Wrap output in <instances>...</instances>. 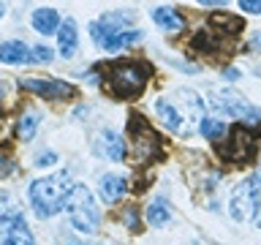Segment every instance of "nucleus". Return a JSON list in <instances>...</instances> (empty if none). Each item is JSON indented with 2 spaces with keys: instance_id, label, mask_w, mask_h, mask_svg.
<instances>
[{
  "instance_id": "nucleus-1",
  "label": "nucleus",
  "mask_w": 261,
  "mask_h": 245,
  "mask_svg": "<svg viewBox=\"0 0 261 245\" xmlns=\"http://www.w3.org/2000/svg\"><path fill=\"white\" fill-rule=\"evenodd\" d=\"M155 114L163 120V126L169 131H174L177 136H193L199 131L201 120H204V101L196 90H174L166 98L155 101Z\"/></svg>"
},
{
  "instance_id": "nucleus-2",
  "label": "nucleus",
  "mask_w": 261,
  "mask_h": 245,
  "mask_svg": "<svg viewBox=\"0 0 261 245\" xmlns=\"http://www.w3.org/2000/svg\"><path fill=\"white\" fill-rule=\"evenodd\" d=\"M152 77L150 63L142 60H114L103 65V90L114 101H136Z\"/></svg>"
},
{
  "instance_id": "nucleus-3",
  "label": "nucleus",
  "mask_w": 261,
  "mask_h": 245,
  "mask_svg": "<svg viewBox=\"0 0 261 245\" xmlns=\"http://www.w3.org/2000/svg\"><path fill=\"white\" fill-rule=\"evenodd\" d=\"M71 172H55L49 177H41V180H33L30 183V204H33V212L44 220V218H52L63 210V202L71 191Z\"/></svg>"
},
{
  "instance_id": "nucleus-4",
  "label": "nucleus",
  "mask_w": 261,
  "mask_h": 245,
  "mask_svg": "<svg viewBox=\"0 0 261 245\" xmlns=\"http://www.w3.org/2000/svg\"><path fill=\"white\" fill-rule=\"evenodd\" d=\"M63 210L68 212L71 226L79 234H95L98 226H101V212H98L95 196L87 185L73 183L68 196H65V202H63Z\"/></svg>"
},
{
  "instance_id": "nucleus-5",
  "label": "nucleus",
  "mask_w": 261,
  "mask_h": 245,
  "mask_svg": "<svg viewBox=\"0 0 261 245\" xmlns=\"http://www.w3.org/2000/svg\"><path fill=\"white\" fill-rule=\"evenodd\" d=\"M128 139H130V155L136 158L139 166L163 158V139L142 114H130L128 117Z\"/></svg>"
},
{
  "instance_id": "nucleus-6",
  "label": "nucleus",
  "mask_w": 261,
  "mask_h": 245,
  "mask_svg": "<svg viewBox=\"0 0 261 245\" xmlns=\"http://www.w3.org/2000/svg\"><path fill=\"white\" fill-rule=\"evenodd\" d=\"M258 128H248V126H234L228 131V136L223 139L218 147L220 158L234 163V166H248V163L256 161L258 155Z\"/></svg>"
},
{
  "instance_id": "nucleus-7",
  "label": "nucleus",
  "mask_w": 261,
  "mask_h": 245,
  "mask_svg": "<svg viewBox=\"0 0 261 245\" xmlns=\"http://www.w3.org/2000/svg\"><path fill=\"white\" fill-rule=\"evenodd\" d=\"M261 210V175H253L248 180L234 185L231 199H228V212L237 224L253 220Z\"/></svg>"
},
{
  "instance_id": "nucleus-8",
  "label": "nucleus",
  "mask_w": 261,
  "mask_h": 245,
  "mask_svg": "<svg viewBox=\"0 0 261 245\" xmlns=\"http://www.w3.org/2000/svg\"><path fill=\"white\" fill-rule=\"evenodd\" d=\"M19 87L28 93H36L46 101H73L79 98V87L63 79H19Z\"/></svg>"
},
{
  "instance_id": "nucleus-9",
  "label": "nucleus",
  "mask_w": 261,
  "mask_h": 245,
  "mask_svg": "<svg viewBox=\"0 0 261 245\" xmlns=\"http://www.w3.org/2000/svg\"><path fill=\"white\" fill-rule=\"evenodd\" d=\"M0 245H36L28 220L22 218L19 210L0 212Z\"/></svg>"
},
{
  "instance_id": "nucleus-10",
  "label": "nucleus",
  "mask_w": 261,
  "mask_h": 245,
  "mask_svg": "<svg viewBox=\"0 0 261 245\" xmlns=\"http://www.w3.org/2000/svg\"><path fill=\"white\" fill-rule=\"evenodd\" d=\"M215 109H220L223 114H231V117L242 120V122H261V109L250 106L240 93L234 90H220L215 98Z\"/></svg>"
},
{
  "instance_id": "nucleus-11",
  "label": "nucleus",
  "mask_w": 261,
  "mask_h": 245,
  "mask_svg": "<svg viewBox=\"0 0 261 245\" xmlns=\"http://www.w3.org/2000/svg\"><path fill=\"white\" fill-rule=\"evenodd\" d=\"M93 41L103 52H117V49L128 46V44H136L142 41V30H122V33H93Z\"/></svg>"
},
{
  "instance_id": "nucleus-12",
  "label": "nucleus",
  "mask_w": 261,
  "mask_h": 245,
  "mask_svg": "<svg viewBox=\"0 0 261 245\" xmlns=\"http://www.w3.org/2000/svg\"><path fill=\"white\" fill-rule=\"evenodd\" d=\"M125 147H128V142H122V136L114 134V131H101L98 139H95L98 155H103V158H109V161H122L125 158Z\"/></svg>"
},
{
  "instance_id": "nucleus-13",
  "label": "nucleus",
  "mask_w": 261,
  "mask_h": 245,
  "mask_svg": "<svg viewBox=\"0 0 261 245\" xmlns=\"http://www.w3.org/2000/svg\"><path fill=\"white\" fill-rule=\"evenodd\" d=\"M98 193H101V199L106 204L120 202L122 196L128 193V180L122 175H103L101 180H98Z\"/></svg>"
},
{
  "instance_id": "nucleus-14",
  "label": "nucleus",
  "mask_w": 261,
  "mask_h": 245,
  "mask_svg": "<svg viewBox=\"0 0 261 245\" xmlns=\"http://www.w3.org/2000/svg\"><path fill=\"white\" fill-rule=\"evenodd\" d=\"M76 46H79V33H76V22L71 16H65L57 28V49H60L63 57H73L76 55Z\"/></svg>"
},
{
  "instance_id": "nucleus-15",
  "label": "nucleus",
  "mask_w": 261,
  "mask_h": 245,
  "mask_svg": "<svg viewBox=\"0 0 261 245\" xmlns=\"http://www.w3.org/2000/svg\"><path fill=\"white\" fill-rule=\"evenodd\" d=\"M150 16H152V22L158 24L161 30H166V33H179L185 28V19H182V14H179L177 8L158 6V8H152V11H150Z\"/></svg>"
},
{
  "instance_id": "nucleus-16",
  "label": "nucleus",
  "mask_w": 261,
  "mask_h": 245,
  "mask_svg": "<svg viewBox=\"0 0 261 245\" xmlns=\"http://www.w3.org/2000/svg\"><path fill=\"white\" fill-rule=\"evenodd\" d=\"M33 22V30L41 33V36H52V33H57V28H60V14L55 11V8H36L30 16Z\"/></svg>"
},
{
  "instance_id": "nucleus-17",
  "label": "nucleus",
  "mask_w": 261,
  "mask_h": 245,
  "mask_svg": "<svg viewBox=\"0 0 261 245\" xmlns=\"http://www.w3.org/2000/svg\"><path fill=\"white\" fill-rule=\"evenodd\" d=\"M0 63L8 65L30 63V46L24 41H6V44H0Z\"/></svg>"
},
{
  "instance_id": "nucleus-18",
  "label": "nucleus",
  "mask_w": 261,
  "mask_h": 245,
  "mask_svg": "<svg viewBox=\"0 0 261 245\" xmlns=\"http://www.w3.org/2000/svg\"><path fill=\"white\" fill-rule=\"evenodd\" d=\"M147 220H150L152 226H166L171 220V207L163 196H155L150 202V207H147Z\"/></svg>"
},
{
  "instance_id": "nucleus-19",
  "label": "nucleus",
  "mask_w": 261,
  "mask_h": 245,
  "mask_svg": "<svg viewBox=\"0 0 261 245\" xmlns=\"http://www.w3.org/2000/svg\"><path fill=\"white\" fill-rule=\"evenodd\" d=\"M38 114L36 112H24L22 117H19V122H16V136L22 139V142H30L33 136H36V131H38Z\"/></svg>"
},
{
  "instance_id": "nucleus-20",
  "label": "nucleus",
  "mask_w": 261,
  "mask_h": 245,
  "mask_svg": "<svg viewBox=\"0 0 261 245\" xmlns=\"http://www.w3.org/2000/svg\"><path fill=\"white\" fill-rule=\"evenodd\" d=\"M199 134L207 136V139H212V142L218 144L220 136L226 134V126H223V120H218V117H204L201 126H199Z\"/></svg>"
},
{
  "instance_id": "nucleus-21",
  "label": "nucleus",
  "mask_w": 261,
  "mask_h": 245,
  "mask_svg": "<svg viewBox=\"0 0 261 245\" xmlns=\"http://www.w3.org/2000/svg\"><path fill=\"white\" fill-rule=\"evenodd\" d=\"M120 218H122V224H125L130 232H142V224H139V212H136V207H130V204H128V207L122 210Z\"/></svg>"
},
{
  "instance_id": "nucleus-22",
  "label": "nucleus",
  "mask_w": 261,
  "mask_h": 245,
  "mask_svg": "<svg viewBox=\"0 0 261 245\" xmlns=\"http://www.w3.org/2000/svg\"><path fill=\"white\" fill-rule=\"evenodd\" d=\"M30 63H52V49L49 46H30Z\"/></svg>"
},
{
  "instance_id": "nucleus-23",
  "label": "nucleus",
  "mask_w": 261,
  "mask_h": 245,
  "mask_svg": "<svg viewBox=\"0 0 261 245\" xmlns=\"http://www.w3.org/2000/svg\"><path fill=\"white\" fill-rule=\"evenodd\" d=\"M52 163H57V153L46 150V153H38V155H36V163H33V166L46 169V166H52Z\"/></svg>"
},
{
  "instance_id": "nucleus-24",
  "label": "nucleus",
  "mask_w": 261,
  "mask_h": 245,
  "mask_svg": "<svg viewBox=\"0 0 261 245\" xmlns=\"http://www.w3.org/2000/svg\"><path fill=\"white\" fill-rule=\"evenodd\" d=\"M240 8L248 14H261V0H240Z\"/></svg>"
},
{
  "instance_id": "nucleus-25",
  "label": "nucleus",
  "mask_w": 261,
  "mask_h": 245,
  "mask_svg": "<svg viewBox=\"0 0 261 245\" xmlns=\"http://www.w3.org/2000/svg\"><path fill=\"white\" fill-rule=\"evenodd\" d=\"M11 169H14V163L8 161V158H3V155H0V180L11 175Z\"/></svg>"
},
{
  "instance_id": "nucleus-26",
  "label": "nucleus",
  "mask_w": 261,
  "mask_h": 245,
  "mask_svg": "<svg viewBox=\"0 0 261 245\" xmlns=\"http://www.w3.org/2000/svg\"><path fill=\"white\" fill-rule=\"evenodd\" d=\"M248 49H250V52H258V49H261V30H256V33H253V38H250Z\"/></svg>"
},
{
  "instance_id": "nucleus-27",
  "label": "nucleus",
  "mask_w": 261,
  "mask_h": 245,
  "mask_svg": "<svg viewBox=\"0 0 261 245\" xmlns=\"http://www.w3.org/2000/svg\"><path fill=\"white\" fill-rule=\"evenodd\" d=\"M237 77H240V71H237V68H228L226 71V79H237Z\"/></svg>"
},
{
  "instance_id": "nucleus-28",
  "label": "nucleus",
  "mask_w": 261,
  "mask_h": 245,
  "mask_svg": "<svg viewBox=\"0 0 261 245\" xmlns=\"http://www.w3.org/2000/svg\"><path fill=\"white\" fill-rule=\"evenodd\" d=\"M3 14H6V6H3V3H0V19H3Z\"/></svg>"
},
{
  "instance_id": "nucleus-29",
  "label": "nucleus",
  "mask_w": 261,
  "mask_h": 245,
  "mask_svg": "<svg viewBox=\"0 0 261 245\" xmlns=\"http://www.w3.org/2000/svg\"><path fill=\"white\" fill-rule=\"evenodd\" d=\"M258 229H261V220H258Z\"/></svg>"
},
{
  "instance_id": "nucleus-30",
  "label": "nucleus",
  "mask_w": 261,
  "mask_h": 245,
  "mask_svg": "<svg viewBox=\"0 0 261 245\" xmlns=\"http://www.w3.org/2000/svg\"><path fill=\"white\" fill-rule=\"evenodd\" d=\"M0 93H3V87H0Z\"/></svg>"
}]
</instances>
